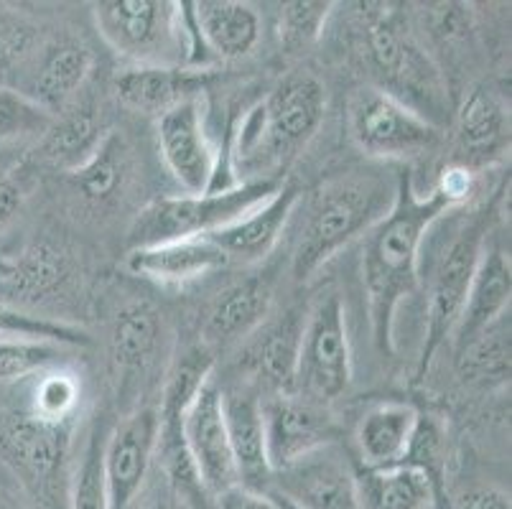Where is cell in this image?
<instances>
[{
	"mask_svg": "<svg viewBox=\"0 0 512 509\" xmlns=\"http://www.w3.org/2000/svg\"><path fill=\"white\" fill-rule=\"evenodd\" d=\"M355 54L385 95L395 97L444 130L451 118V87L444 69L390 3H357Z\"/></svg>",
	"mask_w": 512,
	"mask_h": 509,
	"instance_id": "2",
	"label": "cell"
},
{
	"mask_svg": "<svg viewBox=\"0 0 512 509\" xmlns=\"http://www.w3.org/2000/svg\"><path fill=\"white\" fill-rule=\"evenodd\" d=\"M44 39L39 23L23 13L0 8V77H21Z\"/></svg>",
	"mask_w": 512,
	"mask_h": 509,
	"instance_id": "36",
	"label": "cell"
},
{
	"mask_svg": "<svg viewBox=\"0 0 512 509\" xmlns=\"http://www.w3.org/2000/svg\"><path fill=\"white\" fill-rule=\"evenodd\" d=\"M158 446V410L138 408L105 436L107 509H130L146 484Z\"/></svg>",
	"mask_w": 512,
	"mask_h": 509,
	"instance_id": "16",
	"label": "cell"
},
{
	"mask_svg": "<svg viewBox=\"0 0 512 509\" xmlns=\"http://www.w3.org/2000/svg\"><path fill=\"white\" fill-rule=\"evenodd\" d=\"M54 115L31 102L18 90L0 87V143L41 138L49 130Z\"/></svg>",
	"mask_w": 512,
	"mask_h": 509,
	"instance_id": "39",
	"label": "cell"
},
{
	"mask_svg": "<svg viewBox=\"0 0 512 509\" xmlns=\"http://www.w3.org/2000/svg\"><path fill=\"white\" fill-rule=\"evenodd\" d=\"M355 489L360 509H436L434 487L411 464L355 466Z\"/></svg>",
	"mask_w": 512,
	"mask_h": 509,
	"instance_id": "30",
	"label": "cell"
},
{
	"mask_svg": "<svg viewBox=\"0 0 512 509\" xmlns=\"http://www.w3.org/2000/svg\"><path fill=\"white\" fill-rule=\"evenodd\" d=\"M273 306V283L265 275L245 278L227 291L209 308L204 321V342L232 344L255 334L268 319Z\"/></svg>",
	"mask_w": 512,
	"mask_h": 509,
	"instance_id": "28",
	"label": "cell"
},
{
	"mask_svg": "<svg viewBox=\"0 0 512 509\" xmlns=\"http://www.w3.org/2000/svg\"><path fill=\"white\" fill-rule=\"evenodd\" d=\"M273 489L299 509H360L355 489V469L334 451L319 448L296 464L273 474Z\"/></svg>",
	"mask_w": 512,
	"mask_h": 509,
	"instance_id": "17",
	"label": "cell"
},
{
	"mask_svg": "<svg viewBox=\"0 0 512 509\" xmlns=\"http://www.w3.org/2000/svg\"><path fill=\"white\" fill-rule=\"evenodd\" d=\"M301 204V191L296 186H281L273 196H268L263 204L250 209L245 217L227 224L207 240L220 247L227 260H240V263H258L268 258L273 247L281 240L288 219L293 217L296 207Z\"/></svg>",
	"mask_w": 512,
	"mask_h": 509,
	"instance_id": "23",
	"label": "cell"
},
{
	"mask_svg": "<svg viewBox=\"0 0 512 509\" xmlns=\"http://www.w3.org/2000/svg\"><path fill=\"white\" fill-rule=\"evenodd\" d=\"M337 3L332 0H291L278 8V41L283 54L301 56L321 41Z\"/></svg>",
	"mask_w": 512,
	"mask_h": 509,
	"instance_id": "33",
	"label": "cell"
},
{
	"mask_svg": "<svg viewBox=\"0 0 512 509\" xmlns=\"http://www.w3.org/2000/svg\"><path fill=\"white\" fill-rule=\"evenodd\" d=\"M306 316L288 311L278 324L268 326L250 349L248 364L255 380L271 390V395L296 392V370H299L301 331Z\"/></svg>",
	"mask_w": 512,
	"mask_h": 509,
	"instance_id": "29",
	"label": "cell"
},
{
	"mask_svg": "<svg viewBox=\"0 0 512 509\" xmlns=\"http://www.w3.org/2000/svg\"><path fill=\"white\" fill-rule=\"evenodd\" d=\"M265 454L271 471L286 469L319 448L334 446L337 423L324 403L304 398L299 392L263 398Z\"/></svg>",
	"mask_w": 512,
	"mask_h": 509,
	"instance_id": "12",
	"label": "cell"
},
{
	"mask_svg": "<svg viewBox=\"0 0 512 509\" xmlns=\"http://www.w3.org/2000/svg\"><path fill=\"white\" fill-rule=\"evenodd\" d=\"M456 370L464 382L472 385H502L510 377V319H500L459 349Z\"/></svg>",
	"mask_w": 512,
	"mask_h": 509,
	"instance_id": "32",
	"label": "cell"
},
{
	"mask_svg": "<svg viewBox=\"0 0 512 509\" xmlns=\"http://www.w3.org/2000/svg\"><path fill=\"white\" fill-rule=\"evenodd\" d=\"M268 494H271V497L276 499L278 507H281V509H299V507H296V504H293V502H288L286 497H281V494H276V492H268Z\"/></svg>",
	"mask_w": 512,
	"mask_h": 509,
	"instance_id": "45",
	"label": "cell"
},
{
	"mask_svg": "<svg viewBox=\"0 0 512 509\" xmlns=\"http://www.w3.org/2000/svg\"><path fill=\"white\" fill-rule=\"evenodd\" d=\"M428 36L441 46V49L456 54V49H464L472 36V13L462 3H436L426 11Z\"/></svg>",
	"mask_w": 512,
	"mask_h": 509,
	"instance_id": "40",
	"label": "cell"
},
{
	"mask_svg": "<svg viewBox=\"0 0 512 509\" xmlns=\"http://www.w3.org/2000/svg\"><path fill=\"white\" fill-rule=\"evenodd\" d=\"M451 115L456 151L462 156L459 166L484 163L510 146V112L487 87H472Z\"/></svg>",
	"mask_w": 512,
	"mask_h": 509,
	"instance_id": "25",
	"label": "cell"
},
{
	"mask_svg": "<svg viewBox=\"0 0 512 509\" xmlns=\"http://www.w3.org/2000/svg\"><path fill=\"white\" fill-rule=\"evenodd\" d=\"M95 56L90 46L74 36H46L29 67L23 69L21 95L29 97L49 115L67 110L90 79Z\"/></svg>",
	"mask_w": 512,
	"mask_h": 509,
	"instance_id": "15",
	"label": "cell"
},
{
	"mask_svg": "<svg viewBox=\"0 0 512 509\" xmlns=\"http://www.w3.org/2000/svg\"><path fill=\"white\" fill-rule=\"evenodd\" d=\"M283 184L276 179L245 181L225 191H204V194L161 196L141 209L128 232L130 247L161 245L174 240L209 237L227 224L263 204Z\"/></svg>",
	"mask_w": 512,
	"mask_h": 509,
	"instance_id": "6",
	"label": "cell"
},
{
	"mask_svg": "<svg viewBox=\"0 0 512 509\" xmlns=\"http://www.w3.org/2000/svg\"><path fill=\"white\" fill-rule=\"evenodd\" d=\"M0 509H29V504L23 502V497H16L13 492L0 487Z\"/></svg>",
	"mask_w": 512,
	"mask_h": 509,
	"instance_id": "44",
	"label": "cell"
},
{
	"mask_svg": "<svg viewBox=\"0 0 512 509\" xmlns=\"http://www.w3.org/2000/svg\"><path fill=\"white\" fill-rule=\"evenodd\" d=\"M352 382V349H349L347 314L339 293L316 301L301 331L296 392L327 405L339 398Z\"/></svg>",
	"mask_w": 512,
	"mask_h": 509,
	"instance_id": "10",
	"label": "cell"
},
{
	"mask_svg": "<svg viewBox=\"0 0 512 509\" xmlns=\"http://www.w3.org/2000/svg\"><path fill=\"white\" fill-rule=\"evenodd\" d=\"M184 441L209 497L240 487L222 413V387L209 377L184 413Z\"/></svg>",
	"mask_w": 512,
	"mask_h": 509,
	"instance_id": "13",
	"label": "cell"
},
{
	"mask_svg": "<svg viewBox=\"0 0 512 509\" xmlns=\"http://www.w3.org/2000/svg\"><path fill=\"white\" fill-rule=\"evenodd\" d=\"M107 135L102 123V110L95 100H74L67 110L54 115L49 130L36 143V158L44 166L72 174L79 168Z\"/></svg>",
	"mask_w": 512,
	"mask_h": 509,
	"instance_id": "26",
	"label": "cell"
},
{
	"mask_svg": "<svg viewBox=\"0 0 512 509\" xmlns=\"http://www.w3.org/2000/svg\"><path fill=\"white\" fill-rule=\"evenodd\" d=\"M512 293V265L510 255L502 247H484L479 268L474 273L472 286H469L467 301H464L462 316L456 321V329L451 334L454 349L467 347L477 336L505 319V311L510 306Z\"/></svg>",
	"mask_w": 512,
	"mask_h": 509,
	"instance_id": "24",
	"label": "cell"
},
{
	"mask_svg": "<svg viewBox=\"0 0 512 509\" xmlns=\"http://www.w3.org/2000/svg\"><path fill=\"white\" fill-rule=\"evenodd\" d=\"M77 280V265L64 247L54 242H34L11 258L6 275H0V306L21 314L39 316V308L54 306Z\"/></svg>",
	"mask_w": 512,
	"mask_h": 509,
	"instance_id": "14",
	"label": "cell"
},
{
	"mask_svg": "<svg viewBox=\"0 0 512 509\" xmlns=\"http://www.w3.org/2000/svg\"><path fill=\"white\" fill-rule=\"evenodd\" d=\"M446 509H512V504L505 489L479 484V487H469L449 497Z\"/></svg>",
	"mask_w": 512,
	"mask_h": 509,
	"instance_id": "41",
	"label": "cell"
},
{
	"mask_svg": "<svg viewBox=\"0 0 512 509\" xmlns=\"http://www.w3.org/2000/svg\"><path fill=\"white\" fill-rule=\"evenodd\" d=\"M8 265H11V258H6V255H3V252H0V275H6Z\"/></svg>",
	"mask_w": 512,
	"mask_h": 509,
	"instance_id": "46",
	"label": "cell"
},
{
	"mask_svg": "<svg viewBox=\"0 0 512 509\" xmlns=\"http://www.w3.org/2000/svg\"><path fill=\"white\" fill-rule=\"evenodd\" d=\"M133 174V151L118 130H107L97 151L69 176V184L87 204H113L128 186Z\"/></svg>",
	"mask_w": 512,
	"mask_h": 509,
	"instance_id": "31",
	"label": "cell"
},
{
	"mask_svg": "<svg viewBox=\"0 0 512 509\" xmlns=\"http://www.w3.org/2000/svg\"><path fill=\"white\" fill-rule=\"evenodd\" d=\"M502 199V189L490 196L467 222L456 230L454 240L444 247L439 263L431 278V293H428V319L426 336H423L421 357L416 367V382L426 380L436 354L451 342V334L456 329V321L462 316L464 301H467L469 286H472L474 273L479 268L482 252L487 247V232L492 227V219L497 214V202Z\"/></svg>",
	"mask_w": 512,
	"mask_h": 509,
	"instance_id": "7",
	"label": "cell"
},
{
	"mask_svg": "<svg viewBox=\"0 0 512 509\" xmlns=\"http://www.w3.org/2000/svg\"><path fill=\"white\" fill-rule=\"evenodd\" d=\"M64 344L29 339V336H0V385L39 377L41 372L64 364Z\"/></svg>",
	"mask_w": 512,
	"mask_h": 509,
	"instance_id": "35",
	"label": "cell"
},
{
	"mask_svg": "<svg viewBox=\"0 0 512 509\" xmlns=\"http://www.w3.org/2000/svg\"><path fill=\"white\" fill-rule=\"evenodd\" d=\"M349 138L377 161H413L434 153L444 130L377 87H360L347 102Z\"/></svg>",
	"mask_w": 512,
	"mask_h": 509,
	"instance_id": "9",
	"label": "cell"
},
{
	"mask_svg": "<svg viewBox=\"0 0 512 509\" xmlns=\"http://www.w3.org/2000/svg\"><path fill=\"white\" fill-rule=\"evenodd\" d=\"M0 336H29V339L64 344V347H87V344H92L90 334L82 326L49 319V316L21 314V311H13L8 306H0Z\"/></svg>",
	"mask_w": 512,
	"mask_h": 509,
	"instance_id": "38",
	"label": "cell"
},
{
	"mask_svg": "<svg viewBox=\"0 0 512 509\" xmlns=\"http://www.w3.org/2000/svg\"><path fill=\"white\" fill-rule=\"evenodd\" d=\"M449 209H456V204L444 191L434 186L428 196H418L411 179L403 174L395 207L375 230L365 235L362 283L370 311L372 342L383 357L395 354V314L400 303L418 288L423 240Z\"/></svg>",
	"mask_w": 512,
	"mask_h": 509,
	"instance_id": "1",
	"label": "cell"
},
{
	"mask_svg": "<svg viewBox=\"0 0 512 509\" xmlns=\"http://www.w3.org/2000/svg\"><path fill=\"white\" fill-rule=\"evenodd\" d=\"M95 23L105 44L130 64L179 67L181 39L189 36L184 3L169 0H102Z\"/></svg>",
	"mask_w": 512,
	"mask_h": 509,
	"instance_id": "8",
	"label": "cell"
},
{
	"mask_svg": "<svg viewBox=\"0 0 512 509\" xmlns=\"http://www.w3.org/2000/svg\"><path fill=\"white\" fill-rule=\"evenodd\" d=\"M263 398L253 385H235L222 390V413H225L227 438L235 456L240 487L253 492H268L273 471L265 454Z\"/></svg>",
	"mask_w": 512,
	"mask_h": 509,
	"instance_id": "20",
	"label": "cell"
},
{
	"mask_svg": "<svg viewBox=\"0 0 512 509\" xmlns=\"http://www.w3.org/2000/svg\"><path fill=\"white\" fill-rule=\"evenodd\" d=\"M23 207V191L11 176H0V227L16 219Z\"/></svg>",
	"mask_w": 512,
	"mask_h": 509,
	"instance_id": "43",
	"label": "cell"
},
{
	"mask_svg": "<svg viewBox=\"0 0 512 509\" xmlns=\"http://www.w3.org/2000/svg\"><path fill=\"white\" fill-rule=\"evenodd\" d=\"M166 347L164 314L148 301L120 306L110 324V362L120 380V390H138L156 370Z\"/></svg>",
	"mask_w": 512,
	"mask_h": 509,
	"instance_id": "18",
	"label": "cell"
},
{
	"mask_svg": "<svg viewBox=\"0 0 512 509\" xmlns=\"http://www.w3.org/2000/svg\"><path fill=\"white\" fill-rule=\"evenodd\" d=\"M105 433L100 426H92L79 456L72 459L69 476V509H107L105 484Z\"/></svg>",
	"mask_w": 512,
	"mask_h": 509,
	"instance_id": "34",
	"label": "cell"
},
{
	"mask_svg": "<svg viewBox=\"0 0 512 509\" xmlns=\"http://www.w3.org/2000/svg\"><path fill=\"white\" fill-rule=\"evenodd\" d=\"M74 420L29 410L0 413V464L18 482L29 509H69Z\"/></svg>",
	"mask_w": 512,
	"mask_h": 509,
	"instance_id": "5",
	"label": "cell"
},
{
	"mask_svg": "<svg viewBox=\"0 0 512 509\" xmlns=\"http://www.w3.org/2000/svg\"><path fill=\"white\" fill-rule=\"evenodd\" d=\"M82 398V382L67 367H54L36 377L29 413L46 420H74Z\"/></svg>",
	"mask_w": 512,
	"mask_h": 509,
	"instance_id": "37",
	"label": "cell"
},
{
	"mask_svg": "<svg viewBox=\"0 0 512 509\" xmlns=\"http://www.w3.org/2000/svg\"><path fill=\"white\" fill-rule=\"evenodd\" d=\"M421 410L411 403H380L362 415L355 433L357 459L367 469L403 464L416 436Z\"/></svg>",
	"mask_w": 512,
	"mask_h": 509,
	"instance_id": "27",
	"label": "cell"
},
{
	"mask_svg": "<svg viewBox=\"0 0 512 509\" xmlns=\"http://www.w3.org/2000/svg\"><path fill=\"white\" fill-rule=\"evenodd\" d=\"M209 79L212 72L207 69H186L181 64H130L115 77V95L128 110L158 120L179 102L204 95Z\"/></svg>",
	"mask_w": 512,
	"mask_h": 509,
	"instance_id": "21",
	"label": "cell"
},
{
	"mask_svg": "<svg viewBox=\"0 0 512 509\" xmlns=\"http://www.w3.org/2000/svg\"><path fill=\"white\" fill-rule=\"evenodd\" d=\"M158 151L186 194H204L212 189L220 158L214 153L207 130L204 95L189 97L156 120Z\"/></svg>",
	"mask_w": 512,
	"mask_h": 509,
	"instance_id": "11",
	"label": "cell"
},
{
	"mask_svg": "<svg viewBox=\"0 0 512 509\" xmlns=\"http://www.w3.org/2000/svg\"><path fill=\"white\" fill-rule=\"evenodd\" d=\"M214 509H281L268 492H253L245 487H232L214 497Z\"/></svg>",
	"mask_w": 512,
	"mask_h": 509,
	"instance_id": "42",
	"label": "cell"
},
{
	"mask_svg": "<svg viewBox=\"0 0 512 509\" xmlns=\"http://www.w3.org/2000/svg\"><path fill=\"white\" fill-rule=\"evenodd\" d=\"M153 509H169V507H164V504H156V507H153Z\"/></svg>",
	"mask_w": 512,
	"mask_h": 509,
	"instance_id": "47",
	"label": "cell"
},
{
	"mask_svg": "<svg viewBox=\"0 0 512 509\" xmlns=\"http://www.w3.org/2000/svg\"><path fill=\"white\" fill-rule=\"evenodd\" d=\"M400 179L385 168H349L314 186L293 250V278L306 283L339 250L375 230L398 202Z\"/></svg>",
	"mask_w": 512,
	"mask_h": 509,
	"instance_id": "3",
	"label": "cell"
},
{
	"mask_svg": "<svg viewBox=\"0 0 512 509\" xmlns=\"http://www.w3.org/2000/svg\"><path fill=\"white\" fill-rule=\"evenodd\" d=\"M225 252L207 237L174 240L161 245L130 247L125 255V270L138 278L156 280L164 286H186L199 278L227 268Z\"/></svg>",
	"mask_w": 512,
	"mask_h": 509,
	"instance_id": "22",
	"label": "cell"
},
{
	"mask_svg": "<svg viewBox=\"0 0 512 509\" xmlns=\"http://www.w3.org/2000/svg\"><path fill=\"white\" fill-rule=\"evenodd\" d=\"M327 112V90L309 72L288 74L242 115L235 133L237 171L245 181H265V171L286 168L319 133Z\"/></svg>",
	"mask_w": 512,
	"mask_h": 509,
	"instance_id": "4",
	"label": "cell"
},
{
	"mask_svg": "<svg viewBox=\"0 0 512 509\" xmlns=\"http://www.w3.org/2000/svg\"><path fill=\"white\" fill-rule=\"evenodd\" d=\"M189 36L199 41L220 62L245 59L258 46L263 23L250 3L237 0H197L184 3Z\"/></svg>",
	"mask_w": 512,
	"mask_h": 509,
	"instance_id": "19",
	"label": "cell"
}]
</instances>
